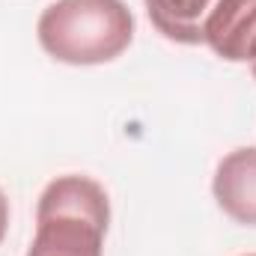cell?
<instances>
[{"mask_svg":"<svg viewBox=\"0 0 256 256\" xmlns=\"http://www.w3.org/2000/svg\"><path fill=\"white\" fill-rule=\"evenodd\" d=\"M39 45L66 66H102L128 51L134 15L122 0H57L39 24Z\"/></svg>","mask_w":256,"mask_h":256,"instance_id":"1","label":"cell"},{"mask_svg":"<svg viewBox=\"0 0 256 256\" xmlns=\"http://www.w3.org/2000/svg\"><path fill=\"white\" fill-rule=\"evenodd\" d=\"M108 224L104 188L86 176H60L39 196L27 256H102Z\"/></svg>","mask_w":256,"mask_h":256,"instance_id":"2","label":"cell"},{"mask_svg":"<svg viewBox=\"0 0 256 256\" xmlns=\"http://www.w3.org/2000/svg\"><path fill=\"white\" fill-rule=\"evenodd\" d=\"M202 45L220 60L254 63L256 60V0H218L202 27Z\"/></svg>","mask_w":256,"mask_h":256,"instance_id":"3","label":"cell"},{"mask_svg":"<svg viewBox=\"0 0 256 256\" xmlns=\"http://www.w3.org/2000/svg\"><path fill=\"white\" fill-rule=\"evenodd\" d=\"M212 191L224 214L242 226H256V146H242L218 164Z\"/></svg>","mask_w":256,"mask_h":256,"instance_id":"4","label":"cell"},{"mask_svg":"<svg viewBox=\"0 0 256 256\" xmlns=\"http://www.w3.org/2000/svg\"><path fill=\"white\" fill-rule=\"evenodd\" d=\"M218 0H146L152 27L179 45H202V27Z\"/></svg>","mask_w":256,"mask_h":256,"instance_id":"5","label":"cell"},{"mask_svg":"<svg viewBox=\"0 0 256 256\" xmlns=\"http://www.w3.org/2000/svg\"><path fill=\"white\" fill-rule=\"evenodd\" d=\"M6 230H9V202H6V196L0 191V242L6 238Z\"/></svg>","mask_w":256,"mask_h":256,"instance_id":"6","label":"cell"},{"mask_svg":"<svg viewBox=\"0 0 256 256\" xmlns=\"http://www.w3.org/2000/svg\"><path fill=\"white\" fill-rule=\"evenodd\" d=\"M250 72H254V78H256V60H254V63H250Z\"/></svg>","mask_w":256,"mask_h":256,"instance_id":"7","label":"cell"},{"mask_svg":"<svg viewBox=\"0 0 256 256\" xmlns=\"http://www.w3.org/2000/svg\"><path fill=\"white\" fill-rule=\"evenodd\" d=\"M250 256H256V254H250Z\"/></svg>","mask_w":256,"mask_h":256,"instance_id":"8","label":"cell"}]
</instances>
